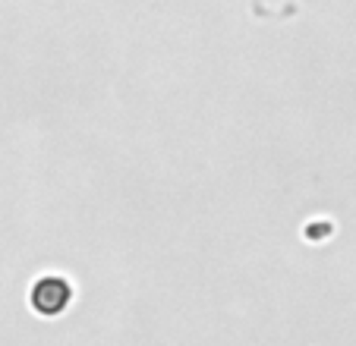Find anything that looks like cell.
Returning <instances> with one entry per match:
<instances>
[{
    "instance_id": "cell-1",
    "label": "cell",
    "mask_w": 356,
    "mask_h": 346,
    "mask_svg": "<svg viewBox=\"0 0 356 346\" xmlns=\"http://www.w3.org/2000/svg\"><path fill=\"white\" fill-rule=\"evenodd\" d=\"M73 299V286L63 277H41L38 283L32 286V306L44 315H57L70 306Z\"/></svg>"
}]
</instances>
